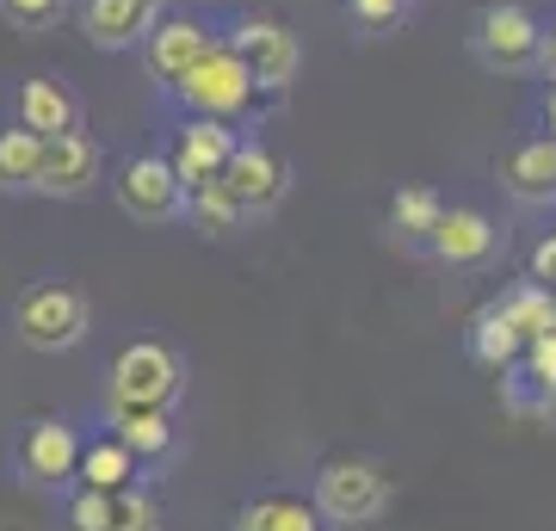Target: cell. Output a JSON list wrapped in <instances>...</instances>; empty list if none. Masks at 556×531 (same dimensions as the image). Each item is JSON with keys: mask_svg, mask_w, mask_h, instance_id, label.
Returning <instances> with one entry per match:
<instances>
[{"mask_svg": "<svg viewBox=\"0 0 556 531\" xmlns=\"http://www.w3.org/2000/svg\"><path fill=\"white\" fill-rule=\"evenodd\" d=\"M309 507L334 526H371L390 507V482L378 464H358V457H328L316 470V501Z\"/></svg>", "mask_w": 556, "mask_h": 531, "instance_id": "3957f363", "label": "cell"}, {"mask_svg": "<svg viewBox=\"0 0 556 531\" xmlns=\"http://www.w3.org/2000/svg\"><path fill=\"white\" fill-rule=\"evenodd\" d=\"M93 328V309H87V296L75 285H56V278H43V285H25L20 303H13V334L31 346V353H68L80 346Z\"/></svg>", "mask_w": 556, "mask_h": 531, "instance_id": "6da1fadb", "label": "cell"}, {"mask_svg": "<svg viewBox=\"0 0 556 531\" xmlns=\"http://www.w3.org/2000/svg\"><path fill=\"white\" fill-rule=\"evenodd\" d=\"M538 50H544V25L532 20V7H514V0H501V7H482L477 13V56L489 68H532Z\"/></svg>", "mask_w": 556, "mask_h": 531, "instance_id": "8992f818", "label": "cell"}, {"mask_svg": "<svg viewBox=\"0 0 556 531\" xmlns=\"http://www.w3.org/2000/svg\"><path fill=\"white\" fill-rule=\"evenodd\" d=\"M236 124H223V118H186L179 124V142H174V155H167V167L179 174V186H199V179H217L223 174V161L236 155Z\"/></svg>", "mask_w": 556, "mask_h": 531, "instance_id": "8fae6325", "label": "cell"}, {"mask_svg": "<svg viewBox=\"0 0 556 531\" xmlns=\"http://www.w3.org/2000/svg\"><path fill=\"white\" fill-rule=\"evenodd\" d=\"M254 75L241 68V56L229 50V43H211L186 75L174 80V99L192 112V118H223V124H236L248 105H254Z\"/></svg>", "mask_w": 556, "mask_h": 531, "instance_id": "7a4b0ae2", "label": "cell"}, {"mask_svg": "<svg viewBox=\"0 0 556 531\" xmlns=\"http://www.w3.org/2000/svg\"><path fill=\"white\" fill-rule=\"evenodd\" d=\"M155 13H161V0H87L80 7V31L100 50H130V43L149 38Z\"/></svg>", "mask_w": 556, "mask_h": 531, "instance_id": "7c38bea8", "label": "cell"}, {"mask_svg": "<svg viewBox=\"0 0 556 531\" xmlns=\"http://www.w3.org/2000/svg\"><path fill=\"white\" fill-rule=\"evenodd\" d=\"M470 358L477 365H489V371H514V358H519V334L507 328V315L489 303V309L477 315V328H470Z\"/></svg>", "mask_w": 556, "mask_h": 531, "instance_id": "7402d4cb", "label": "cell"}, {"mask_svg": "<svg viewBox=\"0 0 556 531\" xmlns=\"http://www.w3.org/2000/svg\"><path fill=\"white\" fill-rule=\"evenodd\" d=\"M0 13L13 31H43V25L62 20V0H0Z\"/></svg>", "mask_w": 556, "mask_h": 531, "instance_id": "4316f807", "label": "cell"}, {"mask_svg": "<svg viewBox=\"0 0 556 531\" xmlns=\"http://www.w3.org/2000/svg\"><path fill=\"white\" fill-rule=\"evenodd\" d=\"M538 62H544V68H551V80H556V31L544 38V50H538Z\"/></svg>", "mask_w": 556, "mask_h": 531, "instance_id": "f546056e", "label": "cell"}, {"mask_svg": "<svg viewBox=\"0 0 556 531\" xmlns=\"http://www.w3.org/2000/svg\"><path fill=\"white\" fill-rule=\"evenodd\" d=\"M236 531H321V513L303 494H260L241 507Z\"/></svg>", "mask_w": 556, "mask_h": 531, "instance_id": "ac0fdd59", "label": "cell"}, {"mask_svg": "<svg viewBox=\"0 0 556 531\" xmlns=\"http://www.w3.org/2000/svg\"><path fill=\"white\" fill-rule=\"evenodd\" d=\"M112 192H118L124 217H137V223H174L186 186H179V174L167 167V155H130L118 167V179H112Z\"/></svg>", "mask_w": 556, "mask_h": 531, "instance_id": "52a82bcc", "label": "cell"}, {"mask_svg": "<svg viewBox=\"0 0 556 531\" xmlns=\"http://www.w3.org/2000/svg\"><path fill=\"white\" fill-rule=\"evenodd\" d=\"M93 179H100V142L80 137V130H56V137H43L31 192H43V198H80V192H93Z\"/></svg>", "mask_w": 556, "mask_h": 531, "instance_id": "ba28073f", "label": "cell"}, {"mask_svg": "<svg viewBox=\"0 0 556 531\" xmlns=\"http://www.w3.org/2000/svg\"><path fill=\"white\" fill-rule=\"evenodd\" d=\"M501 186H507L519 204H556V142L551 137L519 142L514 155L501 161Z\"/></svg>", "mask_w": 556, "mask_h": 531, "instance_id": "9a60e30c", "label": "cell"}, {"mask_svg": "<svg viewBox=\"0 0 556 531\" xmlns=\"http://www.w3.org/2000/svg\"><path fill=\"white\" fill-rule=\"evenodd\" d=\"M223 192L236 198L241 211H273L278 198H285V186H291V167L273 155V149H260V142H236V155L223 161Z\"/></svg>", "mask_w": 556, "mask_h": 531, "instance_id": "9c48e42d", "label": "cell"}, {"mask_svg": "<svg viewBox=\"0 0 556 531\" xmlns=\"http://www.w3.org/2000/svg\"><path fill=\"white\" fill-rule=\"evenodd\" d=\"M532 285L556 291V236H544V241L532 248Z\"/></svg>", "mask_w": 556, "mask_h": 531, "instance_id": "83f0119b", "label": "cell"}, {"mask_svg": "<svg viewBox=\"0 0 556 531\" xmlns=\"http://www.w3.org/2000/svg\"><path fill=\"white\" fill-rule=\"evenodd\" d=\"M402 7H408V0H353V13H358L365 25H390Z\"/></svg>", "mask_w": 556, "mask_h": 531, "instance_id": "f1b7e54d", "label": "cell"}, {"mask_svg": "<svg viewBox=\"0 0 556 531\" xmlns=\"http://www.w3.org/2000/svg\"><path fill=\"white\" fill-rule=\"evenodd\" d=\"M514 365H519V377H526L544 402H556V328H551V334H538V340H526Z\"/></svg>", "mask_w": 556, "mask_h": 531, "instance_id": "484cf974", "label": "cell"}, {"mask_svg": "<svg viewBox=\"0 0 556 531\" xmlns=\"http://www.w3.org/2000/svg\"><path fill=\"white\" fill-rule=\"evenodd\" d=\"M112 439H118L130 457H167L174 452V420L167 408H142V402H112Z\"/></svg>", "mask_w": 556, "mask_h": 531, "instance_id": "2e32d148", "label": "cell"}, {"mask_svg": "<svg viewBox=\"0 0 556 531\" xmlns=\"http://www.w3.org/2000/svg\"><path fill=\"white\" fill-rule=\"evenodd\" d=\"M495 309L507 315V328L519 334V346L556 328V291H544V285H514V291H501Z\"/></svg>", "mask_w": 556, "mask_h": 531, "instance_id": "d6986e66", "label": "cell"}, {"mask_svg": "<svg viewBox=\"0 0 556 531\" xmlns=\"http://www.w3.org/2000/svg\"><path fill=\"white\" fill-rule=\"evenodd\" d=\"M439 211H445V204H439L433 186H402V192L390 198V229L408 236V241H427L433 223H439Z\"/></svg>", "mask_w": 556, "mask_h": 531, "instance_id": "cb8c5ba5", "label": "cell"}, {"mask_svg": "<svg viewBox=\"0 0 556 531\" xmlns=\"http://www.w3.org/2000/svg\"><path fill=\"white\" fill-rule=\"evenodd\" d=\"M20 124L38 130V137H56V130H80V105L62 80H25L20 87Z\"/></svg>", "mask_w": 556, "mask_h": 531, "instance_id": "e0dca14e", "label": "cell"}, {"mask_svg": "<svg viewBox=\"0 0 556 531\" xmlns=\"http://www.w3.org/2000/svg\"><path fill=\"white\" fill-rule=\"evenodd\" d=\"M75 476H80V489H130L137 482V457L124 452L118 439H100V445H80V464H75Z\"/></svg>", "mask_w": 556, "mask_h": 531, "instance_id": "44dd1931", "label": "cell"}, {"mask_svg": "<svg viewBox=\"0 0 556 531\" xmlns=\"http://www.w3.org/2000/svg\"><path fill=\"white\" fill-rule=\"evenodd\" d=\"M544 124H551V142H556V80H551V93H544Z\"/></svg>", "mask_w": 556, "mask_h": 531, "instance_id": "4dcf8cb0", "label": "cell"}, {"mask_svg": "<svg viewBox=\"0 0 556 531\" xmlns=\"http://www.w3.org/2000/svg\"><path fill=\"white\" fill-rule=\"evenodd\" d=\"M223 43L236 50L241 68H248L254 87H266V93H285V87L298 80V68H303L298 31H291V25H278V20H241Z\"/></svg>", "mask_w": 556, "mask_h": 531, "instance_id": "5b68a950", "label": "cell"}, {"mask_svg": "<svg viewBox=\"0 0 556 531\" xmlns=\"http://www.w3.org/2000/svg\"><path fill=\"white\" fill-rule=\"evenodd\" d=\"M495 223L482 217V211H439L433 236H427V248H433L445 266H482V260L495 254Z\"/></svg>", "mask_w": 556, "mask_h": 531, "instance_id": "5bb4252c", "label": "cell"}, {"mask_svg": "<svg viewBox=\"0 0 556 531\" xmlns=\"http://www.w3.org/2000/svg\"><path fill=\"white\" fill-rule=\"evenodd\" d=\"M80 464V433L68 420H31L20 439V470L25 482H38V489H62Z\"/></svg>", "mask_w": 556, "mask_h": 531, "instance_id": "30bf717a", "label": "cell"}, {"mask_svg": "<svg viewBox=\"0 0 556 531\" xmlns=\"http://www.w3.org/2000/svg\"><path fill=\"white\" fill-rule=\"evenodd\" d=\"M179 211H186V217L199 223L204 236H236V223L248 217V211H241L236 198L223 192V179H199V186H186Z\"/></svg>", "mask_w": 556, "mask_h": 531, "instance_id": "ffe728a7", "label": "cell"}, {"mask_svg": "<svg viewBox=\"0 0 556 531\" xmlns=\"http://www.w3.org/2000/svg\"><path fill=\"white\" fill-rule=\"evenodd\" d=\"M211 43H217V38H211L199 20H161V25H149V38H142V62H149V75H155V80L174 87V80L186 75Z\"/></svg>", "mask_w": 556, "mask_h": 531, "instance_id": "4fadbf2b", "label": "cell"}, {"mask_svg": "<svg viewBox=\"0 0 556 531\" xmlns=\"http://www.w3.org/2000/svg\"><path fill=\"white\" fill-rule=\"evenodd\" d=\"M38 149L43 137L38 130H0V192H31V179H38Z\"/></svg>", "mask_w": 556, "mask_h": 531, "instance_id": "603a6c76", "label": "cell"}, {"mask_svg": "<svg viewBox=\"0 0 556 531\" xmlns=\"http://www.w3.org/2000/svg\"><path fill=\"white\" fill-rule=\"evenodd\" d=\"M186 390V365L161 340H130L112 365V402H142V408H174Z\"/></svg>", "mask_w": 556, "mask_h": 531, "instance_id": "277c9868", "label": "cell"}, {"mask_svg": "<svg viewBox=\"0 0 556 531\" xmlns=\"http://www.w3.org/2000/svg\"><path fill=\"white\" fill-rule=\"evenodd\" d=\"M105 531H161V507L130 482V489H112V507H105Z\"/></svg>", "mask_w": 556, "mask_h": 531, "instance_id": "d4e9b609", "label": "cell"}]
</instances>
